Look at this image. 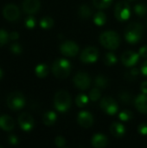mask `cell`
I'll use <instances>...</instances> for the list:
<instances>
[{"mask_svg":"<svg viewBox=\"0 0 147 148\" xmlns=\"http://www.w3.org/2000/svg\"><path fill=\"white\" fill-rule=\"evenodd\" d=\"M77 122L81 127L88 128L94 123V117L88 111H81L77 116Z\"/></svg>","mask_w":147,"mask_h":148,"instance_id":"4fadbf2b","label":"cell"},{"mask_svg":"<svg viewBox=\"0 0 147 148\" xmlns=\"http://www.w3.org/2000/svg\"><path fill=\"white\" fill-rule=\"evenodd\" d=\"M15 123L11 117L8 115H3L0 117V127L5 131H10L14 128Z\"/></svg>","mask_w":147,"mask_h":148,"instance_id":"d6986e66","label":"cell"},{"mask_svg":"<svg viewBox=\"0 0 147 148\" xmlns=\"http://www.w3.org/2000/svg\"><path fill=\"white\" fill-rule=\"evenodd\" d=\"M60 50L61 53L66 56H75L79 51V47L75 42L67 41L62 43L60 46Z\"/></svg>","mask_w":147,"mask_h":148,"instance_id":"30bf717a","label":"cell"},{"mask_svg":"<svg viewBox=\"0 0 147 148\" xmlns=\"http://www.w3.org/2000/svg\"><path fill=\"white\" fill-rule=\"evenodd\" d=\"M99 57V50L95 47H88L81 54V61L85 63H92L97 61Z\"/></svg>","mask_w":147,"mask_h":148,"instance_id":"ba28073f","label":"cell"},{"mask_svg":"<svg viewBox=\"0 0 147 148\" xmlns=\"http://www.w3.org/2000/svg\"><path fill=\"white\" fill-rule=\"evenodd\" d=\"M140 72L144 75L147 76V60L146 62H144V63L142 64L141 68H140Z\"/></svg>","mask_w":147,"mask_h":148,"instance_id":"f35d334b","label":"cell"},{"mask_svg":"<svg viewBox=\"0 0 147 148\" xmlns=\"http://www.w3.org/2000/svg\"><path fill=\"white\" fill-rule=\"evenodd\" d=\"M110 132H111V134H113V136H114V137H116V138H120V137H122V136L125 134V133H126V128H125V127H124L121 123L113 122V123L111 125Z\"/></svg>","mask_w":147,"mask_h":148,"instance_id":"ac0fdd59","label":"cell"},{"mask_svg":"<svg viewBox=\"0 0 147 148\" xmlns=\"http://www.w3.org/2000/svg\"><path fill=\"white\" fill-rule=\"evenodd\" d=\"M107 22V16H106V14L100 11V12H97L94 16V23L98 25V26H102L106 23Z\"/></svg>","mask_w":147,"mask_h":148,"instance_id":"44dd1931","label":"cell"},{"mask_svg":"<svg viewBox=\"0 0 147 148\" xmlns=\"http://www.w3.org/2000/svg\"><path fill=\"white\" fill-rule=\"evenodd\" d=\"M71 71V63L67 59H56L52 65V72L59 79L67 78Z\"/></svg>","mask_w":147,"mask_h":148,"instance_id":"3957f363","label":"cell"},{"mask_svg":"<svg viewBox=\"0 0 147 148\" xmlns=\"http://www.w3.org/2000/svg\"><path fill=\"white\" fill-rule=\"evenodd\" d=\"M25 104L23 95L20 92H13L7 98V105L13 110L21 109Z\"/></svg>","mask_w":147,"mask_h":148,"instance_id":"8992f818","label":"cell"},{"mask_svg":"<svg viewBox=\"0 0 147 148\" xmlns=\"http://www.w3.org/2000/svg\"><path fill=\"white\" fill-rule=\"evenodd\" d=\"M18 123L23 130L29 131L34 127V119L30 114L27 113H23L18 117Z\"/></svg>","mask_w":147,"mask_h":148,"instance_id":"5bb4252c","label":"cell"},{"mask_svg":"<svg viewBox=\"0 0 147 148\" xmlns=\"http://www.w3.org/2000/svg\"><path fill=\"white\" fill-rule=\"evenodd\" d=\"M90 77L85 72H79L74 77V83L75 87L81 90L88 89L90 86Z\"/></svg>","mask_w":147,"mask_h":148,"instance_id":"9c48e42d","label":"cell"},{"mask_svg":"<svg viewBox=\"0 0 147 148\" xmlns=\"http://www.w3.org/2000/svg\"><path fill=\"white\" fill-rule=\"evenodd\" d=\"M10 49L12 50V52L13 53H15V54H19V53H21V51H22V48H21V46L19 45V44H17V43H14V44H12L11 45V47H10Z\"/></svg>","mask_w":147,"mask_h":148,"instance_id":"8d00e7d4","label":"cell"},{"mask_svg":"<svg viewBox=\"0 0 147 148\" xmlns=\"http://www.w3.org/2000/svg\"><path fill=\"white\" fill-rule=\"evenodd\" d=\"M94 84L99 88H106L107 86L108 81H107V79L105 76L98 75V76H96V78L94 80Z\"/></svg>","mask_w":147,"mask_h":148,"instance_id":"d4e9b609","label":"cell"},{"mask_svg":"<svg viewBox=\"0 0 147 148\" xmlns=\"http://www.w3.org/2000/svg\"><path fill=\"white\" fill-rule=\"evenodd\" d=\"M53 24L54 20L50 16H44L40 22V25L42 29H49L53 26Z\"/></svg>","mask_w":147,"mask_h":148,"instance_id":"83f0119b","label":"cell"},{"mask_svg":"<svg viewBox=\"0 0 147 148\" xmlns=\"http://www.w3.org/2000/svg\"><path fill=\"white\" fill-rule=\"evenodd\" d=\"M133 117V113L129 110H123L119 114V119L122 121H129Z\"/></svg>","mask_w":147,"mask_h":148,"instance_id":"f546056e","label":"cell"},{"mask_svg":"<svg viewBox=\"0 0 147 148\" xmlns=\"http://www.w3.org/2000/svg\"><path fill=\"white\" fill-rule=\"evenodd\" d=\"M134 104L138 111L144 114H147V95L146 94L138 95L135 99Z\"/></svg>","mask_w":147,"mask_h":148,"instance_id":"2e32d148","label":"cell"},{"mask_svg":"<svg viewBox=\"0 0 147 148\" xmlns=\"http://www.w3.org/2000/svg\"><path fill=\"white\" fill-rule=\"evenodd\" d=\"M36 71V74L38 77L40 78H43L45 77L48 73H49V69H48V66L46 64H38L35 69Z\"/></svg>","mask_w":147,"mask_h":148,"instance_id":"603a6c76","label":"cell"},{"mask_svg":"<svg viewBox=\"0 0 147 148\" xmlns=\"http://www.w3.org/2000/svg\"><path fill=\"white\" fill-rule=\"evenodd\" d=\"M101 90L99 88H93L90 93H89V100L92 101H97L101 98Z\"/></svg>","mask_w":147,"mask_h":148,"instance_id":"4dcf8cb0","label":"cell"},{"mask_svg":"<svg viewBox=\"0 0 147 148\" xmlns=\"http://www.w3.org/2000/svg\"><path fill=\"white\" fill-rule=\"evenodd\" d=\"M138 132L143 135L146 136L147 135V123H142L138 127Z\"/></svg>","mask_w":147,"mask_h":148,"instance_id":"e575fe53","label":"cell"},{"mask_svg":"<svg viewBox=\"0 0 147 148\" xmlns=\"http://www.w3.org/2000/svg\"><path fill=\"white\" fill-rule=\"evenodd\" d=\"M55 108L59 112H66L71 106V96L65 90H59L54 98Z\"/></svg>","mask_w":147,"mask_h":148,"instance_id":"277c9868","label":"cell"},{"mask_svg":"<svg viewBox=\"0 0 147 148\" xmlns=\"http://www.w3.org/2000/svg\"><path fill=\"white\" fill-rule=\"evenodd\" d=\"M139 70L136 68H133L132 70H130L126 73V76L127 79H133V80L134 78H136L139 75Z\"/></svg>","mask_w":147,"mask_h":148,"instance_id":"d6a6232c","label":"cell"},{"mask_svg":"<svg viewBox=\"0 0 147 148\" xmlns=\"http://www.w3.org/2000/svg\"><path fill=\"white\" fill-rule=\"evenodd\" d=\"M91 143L94 147H105L107 145V137L102 134H96L93 136Z\"/></svg>","mask_w":147,"mask_h":148,"instance_id":"e0dca14e","label":"cell"},{"mask_svg":"<svg viewBox=\"0 0 147 148\" xmlns=\"http://www.w3.org/2000/svg\"><path fill=\"white\" fill-rule=\"evenodd\" d=\"M120 99L124 102H128L129 100H130V96H129V95L127 93H123V94L120 95Z\"/></svg>","mask_w":147,"mask_h":148,"instance_id":"ab89813d","label":"cell"},{"mask_svg":"<svg viewBox=\"0 0 147 148\" xmlns=\"http://www.w3.org/2000/svg\"><path fill=\"white\" fill-rule=\"evenodd\" d=\"M55 143L58 147H64L65 145H66V140L62 136H58V137L55 138Z\"/></svg>","mask_w":147,"mask_h":148,"instance_id":"836d02e7","label":"cell"},{"mask_svg":"<svg viewBox=\"0 0 147 148\" xmlns=\"http://www.w3.org/2000/svg\"><path fill=\"white\" fill-rule=\"evenodd\" d=\"M139 54L141 57L143 58H146L147 57V45L146 46H143L139 49Z\"/></svg>","mask_w":147,"mask_h":148,"instance_id":"74e56055","label":"cell"},{"mask_svg":"<svg viewBox=\"0 0 147 148\" xmlns=\"http://www.w3.org/2000/svg\"><path fill=\"white\" fill-rule=\"evenodd\" d=\"M9 140H10V144H16V143H17V139H16V137L14 136V135H10V136L9 137Z\"/></svg>","mask_w":147,"mask_h":148,"instance_id":"b9f144b4","label":"cell"},{"mask_svg":"<svg viewBox=\"0 0 147 148\" xmlns=\"http://www.w3.org/2000/svg\"><path fill=\"white\" fill-rule=\"evenodd\" d=\"M88 101H89V98L86 95L81 94L76 97L75 103L79 108H84L88 103Z\"/></svg>","mask_w":147,"mask_h":148,"instance_id":"4316f807","label":"cell"},{"mask_svg":"<svg viewBox=\"0 0 147 148\" xmlns=\"http://www.w3.org/2000/svg\"><path fill=\"white\" fill-rule=\"evenodd\" d=\"M40 8V0H24L23 2V9L27 14H34Z\"/></svg>","mask_w":147,"mask_h":148,"instance_id":"9a60e30c","label":"cell"},{"mask_svg":"<svg viewBox=\"0 0 147 148\" xmlns=\"http://www.w3.org/2000/svg\"><path fill=\"white\" fill-rule=\"evenodd\" d=\"M10 38H11L12 40H16V39H17V38L19 37V34H18L17 32H16V31H13V32L10 33Z\"/></svg>","mask_w":147,"mask_h":148,"instance_id":"7bdbcfd3","label":"cell"},{"mask_svg":"<svg viewBox=\"0 0 147 148\" xmlns=\"http://www.w3.org/2000/svg\"><path fill=\"white\" fill-rule=\"evenodd\" d=\"M139 56H140L139 53H136V52L132 51V50H128V51H126L122 54L121 62L126 67H133L138 62Z\"/></svg>","mask_w":147,"mask_h":148,"instance_id":"8fae6325","label":"cell"},{"mask_svg":"<svg viewBox=\"0 0 147 148\" xmlns=\"http://www.w3.org/2000/svg\"><path fill=\"white\" fill-rule=\"evenodd\" d=\"M134 11L135 13L139 16H144L147 13V6L143 3H139L136 4L134 7Z\"/></svg>","mask_w":147,"mask_h":148,"instance_id":"f1b7e54d","label":"cell"},{"mask_svg":"<svg viewBox=\"0 0 147 148\" xmlns=\"http://www.w3.org/2000/svg\"><path fill=\"white\" fill-rule=\"evenodd\" d=\"M117 62V57L113 52H108L104 57V63L107 66H113Z\"/></svg>","mask_w":147,"mask_h":148,"instance_id":"cb8c5ba5","label":"cell"},{"mask_svg":"<svg viewBox=\"0 0 147 148\" xmlns=\"http://www.w3.org/2000/svg\"><path fill=\"white\" fill-rule=\"evenodd\" d=\"M129 1H133V0H129Z\"/></svg>","mask_w":147,"mask_h":148,"instance_id":"f6af8a7d","label":"cell"},{"mask_svg":"<svg viewBox=\"0 0 147 148\" xmlns=\"http://www.w3.org/2000/svg\"><path fill=\"white\" fill-rule=\"evenodd\" d=\"M56 119H57L56 114L53 111H49V112H47L46 114H44L42 121L46 126H51L55 122Z\"/></svg>","mask_w":147,"mask_h":148,"instance_id":"ffe728a7","label":"cell"},{"mask_svg":"<svg viewBox=\"0 0 147 148\" xmlns=\"http://www.w3.org/2000/svg\"><path fill=\"white\" fill-rule=\"evenodd\" d=\"M2 77H3V73H2V71L0 69V79H2Z\"/></svg>","mask_w":147,"mask_h":148,"instance_id":"ee69618b","label":"cell"},{"mask_svg":"<svg viewBox=\"0 0 147 148\" xmlns=\"http://www.w3.org/2000/svg\"><path fill=\"white\" fill-rule=\"evenodd\" d=\"M101 108L108 115H114L118 113L119 107L116 101L112 97H105L101 101Z\"/></svg>","mask_w":147,"mask_h":148,"instance_id":"52a82bcc","label":"cell"},{"mask_svg":"<svg viewBox=\"0 0 147 148\" xmlns=\"http://www.w3.org/2000/svg\"><path fill=\"white\" fill-rule=\"evenodd\" d=\"M114 15L116 19L120 22H125L128 20L131 16V9L129 3L125 1L119 2L115 6Z\"/></svg>","mask_w":147,"mask_h":148,"instance_id":"5b68a950","label":"cell"},{"mask_svg":"<svg viewBox=\"0 0 147 148\" xmlns=\"http://www.w3.org/2000/svg\"><path fill=\"white\" fill-rule=\"evenodd\" d=\"M144 32V27L139 23H132L128 24L125 31V38L127 42L134 44L140 41Z\"/></svg>","mask_w":147,"mask_h":148,"instance_id":"6da1fadb","label":"cell"},{"mask_svg":"<svg viewBox=\"0 0 147 148\" xmlns=\"http://www.w3.org/2000/svg\"><path fill=\"white\" fill-rule=\"evenodd\" d=\"M25 24L28 28L31 29V28H34L35 25H36V20L33 16H29L27 19H26V22H25Z\"/></svg>","mask_w":147,"mask_h":148,"instance_id":"d590c367","label":"cell"},{"mask_svg":"<svg viewBox=\"0 0 147 148\" xmlns=\"http://www.w3.org/2000/svg\"><path fill=\"white\" fill-rule=\"evenodd\" d=\"M112 2H113V0H93L94 5L97 9H101V10L109 7L111 5Z\"/></svg>","mask_w":147,"mask_h":148,"instance_id":"484cf974","label":"cell"},{"mask_svg":"<svg viewBox=\"0 0 147 148\" xmlns=\"http://www.w3.org/2000/svg\"><path fill=\"white\" fill-rule=\"evenodd\" d=\"M8 39H9V36L7 32L4 31L3 29H0V47L7 43Z\"/></svg>","mask_w":147,"mask_h":148,"instance_id":"1f68e13d","label":"cell"},{"mask_svg":"<svg viewBox=\"0 0 147 148\" xmlns=\"http://www.w3.org/2000/svg\"><path fill=\"white\" fill-rule=\"evenodd\" d=\"M3 15L5 19L9 21H16L20 16V11L15 4H8L3 10Z\"/></svg>","mask_w":147,"mask_h":148,"instance_id":"7c38bea8","label":"cell"},{"mask_svg":"<svg viewBox=\"0 0 147 148\" xmlns=\"http://www.w3.org/2000/svg\"><path fill=\"white\" fill-rule=\"evenodd\" d=\"M78 14H79L80 17L83 18V19H88L91 16L92 10L88 5H81L79 9Z\"/></svg>","mask_w":147,"mask_h":148,"instance_id":"7402d4cb","label":"cell"},{"mask_svg":"<svg viewBox=\"0 0 147 148\" xmlns=\"http://www.w3.org/2000/svg\"><path fill=\"white\" fill-rule=\"evenodd\" d=\"M100 42L103 47L111 50H114L119 48L120 38L117 32L113 30H108L103 32L100 36Z\"/></svg>","mask_w":147,"mask_h":148,"instance_id":"7a4b0ae2","label":"cell"},{"mask_svg":"<svg viewBox=\"0 0 147 148\" xmlns=\"http://www.w3.org/2000/svg\"><path fill=\"white\" fill-rule=\"evenodd\" d=\"M140 89L142 91L143 94H146L147 95V81H145L141 83V86H140Z\"/></svg>","mask_w":147,"mask_h":148,"instance_id":"60d3db41","label":"cell"}]
</instances>
